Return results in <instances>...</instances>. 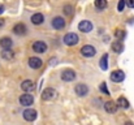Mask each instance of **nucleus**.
<instances>
[{
  "label": "nucleus",
  "mask_w": 134,
  "mask_h": 125,
  "mask_svg": "<svg viewBox=\"0 0 134 125\" xmlns=\"http://www.w3.org/2000/svg\"><path fill=\"white\" fill-rule=\"evenodd\" d=\"M57 98V91L55 90V89H52V87H47L43 90V93H42V99L46 100V102H48V100H53V99H56Z\"/></svg>",
  "instance_id": "1"
},
{
  "label": "nucleus",
  "mask_w": 134,
  "mask_h": 125,
  "mask_svg": "<svg viewBox=\"0 0 134 125\" xmlns=\"http://www.w3.org/2000/svg\"><path fill=\"white\" fill-rule=\"evenodd\" d=\"M64 43L66 46H76L78 43V35L74 33H68L64 37Z\"/></svg>",
  "instance_id": "2"
},
{
  "label": "nucleus",
  "mask_w": 134,
  "mask_h": 125,
  "mask_svg": "<svg viewBox=\"0 0 134 125\" xmlns=\"http://www.w3.org/2000/svg\"><path fill=\"white\" fill-rule=\"evenodd\" d=\"M95 53H96L95 47H92L90 44H86L81 48V55L85 56V57H92V56H95Z\"/></svg>",
  "instance_id": "3"
},
{
  "label": "nucleus",
  "mask_w": 134,
  "mask_h": 125,
  "mask_svg": "<svg viewBox=\"0 0 134 125\" xmlns=\"http://www.w3.org/2000/svg\"><path fill=\"white\" fill-rule=\"evenodd\" d=\"M20 103H21V106H24V107H30V106L34 103V98H33V95H30V94H22V95L20 96Z\"/></svg>",
  "instance_id": "4"
},
{
  "label": "nucleus",
  "mask_w": 134,
  "mask_h": 125,
  "mask_svg": "<svg viewBox=\"0 0 134 125\" xmlns=\"http://www.w3.org/2000/svg\"><path fill=\"white\" fill-rule=\"evenodd\" d=\"M37 117H38V113H37L35 110L27 108V110L24 111V119L26 121H34V120H37Z\"/></svg>",
  "instance_id": "5"
},
{
  "label": "nucleus",
  "mask_w": 134,
  "mask_h": 125,
  "mask_svg": "<svg viewBox=\"0 0 134 125\" xmlns=\"http://www.w3.org/2000/svg\"><path fill=\"white\" fill-rule=\"evenodd\" d=\"M33 50L37 53H44L46 51H47V44L42 41H37L33 43Z\"/></svg>",
  "instance_id": "6"
},
{
  "label": "nucleus",
  "mask_w": 134,
  "mask_h": 125,
  "mask_svg": "<svg viewBox=\"0 0 134 125\" xmlns=\"http://www.w3.org/2000/svg\"><path fill=\"white\" fill-rule=\"evenodd\" d=\"M52 26H53V29H56V30H63V29L65 28V20H64L63 17L57 16V17H55V18L52 20Z\"/></svg>",
  "instance_id": "7"
},
{
  "label": "nucleus",
  "mask_w": 134,
  "mask_h": 125,
  "mask_svg": "<svg viewBox=\"0 0 134 125\" xmlns=\"http://www.w3.org/2000/svg\"><path fill=\"white\" fill-rule=\"evenodd\" d=\"M74 91H76V94H77L78 96H85V95L89 94V87H87V85H85V83H78V85L74 87Z\"/></svg>",
  "instance_id": "8"
},
{
  "label": "nucleus",
  "mask_w": 134,
  "mask_h": 125,
  "mask_svg": "<svg viewBox=\"0 0 134 125\" xmlns=\"http://www.w3.org/2000/svg\"><path fill=\"white\" fill-rule=\"evenodd\" d=\"M78 29H80V31H82V33H90V31L92 30V24H91L90 21H87V20H83V21L80 22Z\"/></svg>",
  "instance_id": "9"
},
{
  "label": "nucleus",
  "mask_w": 134,
  "mask_h": 125,
  "mask_svg": "<svg viewBox=\"0 0 134 125\" xmlns=\"http://www.w3.org/2000/svg\"><path fill=\"white\" fill-rule=\"evenodd\" d=\"M76 78V73H74V70H64L63 73H61V80L63 81H65V82H70V81H73Z\"/></svg>",
  "instance_id": "10"
},
{
  "label": "nucleus",
  "mask_w": 134,
  "mask_h": 125,
  "mask_svg": "<svg viewBox=\"0 0 134 125\" xmlns=\"http://www.w3.org/2000/svg\"><path fill=\"white\" fill-rule=\"evenodd\" d=\"M124 78H125V74L122 70H113L111 73V80L113 82H121V81H124Z\"/></svg>",
  "instance_id": "11"
},
{
  "label": "nucleus",
  "mask_w": 134,
  "mask_h": 125,
  "mask_svg": "<svg viewBox=\"0 0 134 125\" xmlns=\"http://www.w3.org/2000/svg\"><path fill=\"white\" fill-rule=\"evenodd\" d=\"M26 31H27L26 26H25L24 24H21V22H20V24H16L14 28H13V33L17 34V35H25Z\"/></svg>",
  "instance_id": "12"
},
{
  "label": "nucleus",
  "mask_w": 134,
  "mask_h": 125,
  "mask_svg": "<svg viewBox=\"0 0 134 125\" xmlns=\"http://www.w3.org/2000/svg\"><path fill=\"white\" fill-rule=\"evenodd\" d=\"M42 60L39 57H30L29 59V67L33 68V69H39L42 67Z\"/></svg>",
  "instance_id": "13"
},
{
  "label": "nucleus",
  "mask_w": 134,
  "mask_h": 125,
  "mask_svg": "<svg viewBox=\"0 0 134 125\" xmlns=\"http://www.w3.org/2000/svg\"><path fill=\"white\" fill-rule=\"evenodd\" d=\"M117 104H116V102H113V100H109V102H107L105 104H104V110L108 112V113H115L116 111H117Z\"/></svg>",
  "instance_id": "14"
},
{
  "label": "nucleus",
  "mask_w": 134,
  "mask_h": 125,
  "mask_svg": "<svg viewBox=\"0 0 134 125\" xmlns=\"http://www.w3.org/2000/svg\"><path fill=\"white\" fill-rule=\"evenodd\" d=\"M21 89H22L24 91H26V93H30V91H33V90L35 89V85H34L33 81L26 80V81H24V82L21 83Z\"/></svg>",
  "instance_id": "15"
},
{
  "label": "nucleus",
  "mask_w": 134,
  "mask_h": 125,
  "mask_svg": "<svg viewBox=\"0 0 134 125\" xmlns=\"http://www.w3.org/2000/svg\"><path fill=\"white\" fill-rule=\"evenodd\" d=\"M43 21H44V16L42 13H35V14L31 16V22L34 25H42Z\"/></svg>",
  "instance_id": "16"
},
{
  "label": "nucleus",
  "mask_w": 134,
  "mask_h": 125,
  "mask_svg": "<svg viewBox=\"0 0 134 125\" xmlns=\"http://www.w3.org/2000/svg\"><path fill=\"white\" fill-rule=\"evenodd\" d=\"M12 44H13V42H12L10 38H8V37H3V38L0 39V46H1L4 50H10Z\"/></svg>",
  "instance_id": "17"
},
{
  "label": "nucleus",
  "mask_w": 134,
  "mask_h": 125,
  "mask_svg": "<svg viewBox=\"0 0 134 125\" xmlns=\"http://www.w3.org/2000/svg\"><path fill=\"white\" fill-rule=\"evenodd\" d=\"M112 50H113V52H116V53H121L122 51H124V46H122V43L121 42H113L112 43Z\"/></svg>",
  "instance_id": "18"
},
{
  "label": "nucleus",
  "mask_w": 134,
  "mask_h": 125,
  "mask_svg": "<svg viewBox=\"0 0 134 125\" xmlns=\"http://www.w3.org/2000/svg\"><path fill=\"white\" fill-rule=\"evenodd\" d=\"M1 57L5 59V60H12V59L14 57V52H13L12 50H3Z\"/></svg>",
  "instance_id": "19"
},
{
  "label": "nucleus",
  "mask_w": 134,
  "mask_h": 125,
  "mask_svg": "<svg viewBox=\"0 0 134 125\" xmlns=\"http://www.w3.org/2000/svg\"><path fill=\"white\" fill-rule=\"evenodd\" d=\"M117 107H122V108H129V102H128V99L126 98H124V96H120L119 99H117Z\"/></svg>",
  "instance_id": "20"
},
{
  "label": "nucleus",
  "mask_w": 134,
  "mask_h": 125,
  "mask_svg": "<svg viewBox=\"0 0 134 125\" xmlns=\"http://www.w3.org/2000/svg\"><path fill=\"white\" fill-rule=\"evenodd\" d=\"M100 68H102L103 70H107V69H108V55H107V53L103 55L102 59H100Z\"/></svg>",
  "instance_id": "21"
},
{
  "label": "nucleus",
  "mask_w": 134,
  "mask_h": 125,
  "mask_svg": "<svg viewBox=\"0 0 134 125\" xmlns=\"http://www.w3.org/2000/svg\"><path fill=\"white\" fill-rule=\"evenodd\" d=\"M95 7H96V9L102 10V9L107 8V1L105 0H96L95 1Z\"/></svg>",
  "instance_id": "22"
},
{
  "label": "nucleus",
  "mask_w": 134,
  "mask_h": 125,
  "mask_svg": "<svg viewBox=\"0 0 134 125\" xmlns=\"http://www.w3.org/2000/svg\"><path fill=\"white\" fill-rule=\"evenodd\" d=\"M115 37H116L117 39H122V38L125 37V31H124V30H120V29H117V30L115 31Z\"/></svg>",
  "instance_id": "23"
},
{
  "label": "nucleus",
  "mask_w": 134,
  "mask_h": 125,
  "mask_svg": "<svg viewBox=\"0 0 134 125\" xmlns=\"http://www.w3.org/2000/svg\"><path fill=\"white\" fill-rule=\"evenodd\" d=\"M99 89H100V91H103L105 95H109V91H108V89H107V85H105V82H102V85L99 86Z\"/></svg>",
  "instance_id": "24"
},
{
  "label": "nucleus",
  "mask_w": 134,
  "mask_h": 125,
  "mask_svg": "<svg viewBox=\"0 0 134 125\" xmlns=\"http://www.w3.org/2000/svg\"><path fill=\"white\" fill-rule=\"evenodd\" d=\"M64 13H65L66 16H70V14L73 13V8H72L70 5H65V7H64Z\"/></svg>",
  "instance_id": "25"
},
{
  "label": "nucleus",
  "mask_w": 134,
  "mask_h": 125,
  "mask_svg": "<svg viewBox=\"0 0 134 125\" xmlns=\"http://www.w3.org/2000/svg\"><path fill=\"white\" fill-rule=\"evenodd\" d=\"M124 8H125V1H124V0H120L119 4H117V9H119V12H122Z\"/></svg>",
  "instance_id": "26"
},
{
  "label": "nucleus",
  "mask_w": 134,
  "mask_h": 125,
  "mask_svg": "<svg viewBox=\"0 0 134 125\" xmlns=\"http://www.w3.org/2000/svg\"><path fill=\"white\" fill-rule=\"evenodd\" d=\"M128 5H129L130 8H134V1H132V0H130V1H128Z\"/></svg>",
  "instance_id": "27"
},
{
  "label": "nucleus",
  "mask_w": 134,
  "mask_h": 125,
  "mask_svg": "<svg viewBox=\"0 0 134 125\" xmlns=\"http://www.w3.org/2000/svg\"><path fill=\"white\" fill-rule=\"evenodd\" d=\"M3 12H4V5H3V4H0V14H1Z\"/></svg>",
  "instance_id": "28"
},
{
  "label": "nucleus",
  "mask_w": 134,
  "mask_h": 125,
  "mask_svg": "<svg viewBox=\"0 0 134 125\" xmlns=\"http://www.w3.org/2000/svg\"><path fill=\"white\" fill-rule=\"evenodd\" d=\"M3 26H4V20H1V18H0V29H1Z\"/></svg>",
  "instance_id": "29"
},
{
  "label": "nucleus",
  "mask_w": 134,
  "mask_h": 125,
  "mask_svg": "<svg viewBox=\"0 0 134 125\" xmlns=\"http://www.w3.org/2000/svg\"><path fill=\"white\" fill-rule=\"evenodd\" d=\"M125 125H134L133 123H130V121H128V123H125Z\"/></svg>",
  "instance_id": "30"
}]
</instances>
